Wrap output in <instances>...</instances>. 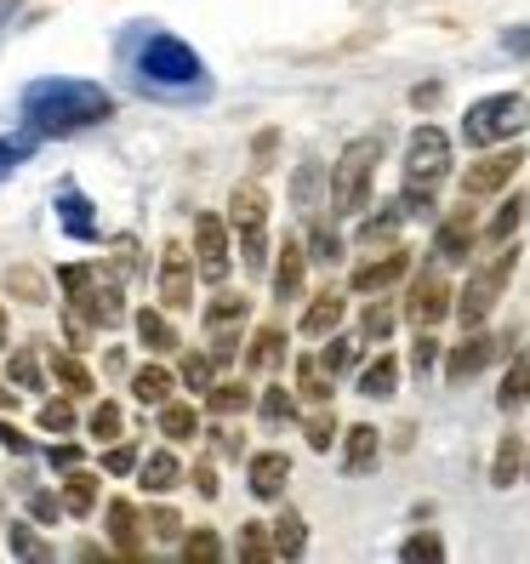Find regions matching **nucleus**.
<instances>
[{
	"label": "nucleus",
	"instance_id": "4468645a",
	"mask_svg": "<svg viewBox=\"0 0 530 564\" xmlns=\"http://www.w3.org/2000/svg\"><path fill=\"white\" fill-rule=\"evenodd\" d=\"M496 348H502V337H485V330L474 325V337H468V343H456V348L445 354V382H468V377H479L485 365L496 359Z\"/></svg>",
	"mask_w": 530,
	"mask_h": 564
},
{
	"label": "nucleus",
	"instance_id": "2f4dec72",
	"mask_svg": "<svg viewBox=\"0 0 530 564\" xmlns=\"http://www.w3.org/2000/svg\"><path fill=\"white\" fill-rule=\"evenodd\" d=\"M46 371H52L63 388H69V393H86V388H91V365L75 359V354H52V359H46Z\"/></svg>",
	"mask_w": 530,
	"mask_h": 564
},
{
	"label": "nucleus",
	"instance_id": "e2e57ef3",
	"mask_svg": "<svg viewBox=\"0 0 530 564\" xmlns=\"http://www.w3.org/2000/svg\"><path fill=\"white\" fill-rule=\"evenodd\" d=\"M502 46H508V52H519V57H530V23H524V29H508Z\"/></svg>",
	"mask_w": 530,
	"mask_h": 564
},
{
	"label": "nucleus",
	"instance_id": "423d86ee",
	"mask_svg": "<svg viewBox=\"0 0 530 564\" xmlns=\"http://www.w3.org/2000/svg\"><path fill=\"white\" fill-rule=\"evenodd\" d=\"M513 269H519V246L513 240H502V246H496V257H485L479 262V269L468 274V285H462V296H456V319L462 325H485L490 319V308L496 303H502V291H508V280H513Z\"/></svg>",
	"mask_w": 530,
	"mask_h": 564
},
{
	"label": "nucleus",
	"instance_id": "a878e982",
	"mask_svg": "<svg viewBox=\"0 0 530 564\" xmlns=\"http://www.w3.org/2000/svg\"><path fill=\"white\" fill-rule=\"evenodd\" d=\"M177 479H183V468H177V451H154L149 462H143V490L149 496H165V490H177Z\"/></svg>",
	"mask_w": 530,
	"mask_h": 564
},
{
	"label": "nucleus",
	"instance_id": "37998d69",
	"mask_svg": "<svg viewBox=\"0 0 530 564\" xmlns=\"http://www.w3.org/2000/svg\"><path fill=\"white\" fill-rule=\"evenodd\" d=\"M400 558H445V542L434 536V530H417V536H405V547H400Z\"/></svg>",
	"mask_w": 530,
	"mask_h": 564
},
{
	"label": "nucleus",
	"instance_id": "13d9d810",
	"mask_svg": "<svg viewBox=\"0 0 530 564\" xmlns=\"http://www.w3.org/2000/svg\"><path fill=\"white\" fill-rule=\"evenodd\" d=\"M320 365H325L331 377H337V371H348V365H354V343H331V348L320 354Z\"/></svg>",
	"mask_w": 530,
	"mask_h": 564
},
{
	"label": "nucleus",
	"instance_id": "680f3d73",
	"mask_svg": "<svg viewBox=\"0 0 530 564\" xmlns=\"http://www.w3.org/2000/svg\"><path fill=\"white\" fill-rule=\"evenodd\" d=\"M251 149H257V165H269V154L280 149V131H257V143H251Z\"/></svg>",
	"mask_w": 530,
	"mask_h": 564
},
{
	"label": "nucleus",
	"instance_id": "6e6552de",
	"mask_svg": "<svg viewBox=\"0 0 530 564\" xmlns=\"http://www.w3.org/2000/svg\"><path fill=\"white\" fill-rule=\"evenodd\" d=\"M228 235L240 240L246 269H257V274L269 269V194L257 183H240L228 194Z\"/></svg>",
	"mask_w": 530,
	"mask_h": 564
},
{
	"label": "nucleus",
	"instance_id": "c756f323",
	"mask_svg": "<svg viewBox=\"0 0 530 564\" xmlns=\"http://www.w3.org/2000/svg\"><path fill=\"white\" fill-rule=\"evenodd\" d=\"M296 393H303L309 405H325L331 400V371L320 359H296Z\"/></svg>",
	"mask_w": 530,
	"mask_h": 564
},
{
	"label": "nucleus",
	"instance_id": "ea45409f",
	"mask_svg": "<svg viewBox=\"0 0 530 564\" xmlns=\"http://www.w3.org/2000/svg\"><path fill=\"white\" fill-rule=\"evenodd\" d=\"M246 405H251V388L246 382H212V411L217 416H235Z\"/></svg>",
	"mask_w": 530,
	"mask_h": 564
},
{
	"label": "nucleus",
	"instance_id": "c9c22d12",
	"mask_svg": "<svg viewBox=\"0 0 530 564\" xmlns=\"http://www.w3.org/2000/svg\"><path fill=\"white\" fill-rule=\"evenodd\" d=\"M303 542H309L303 519H296V513H280V519H274V558H296V553H303Z\"/></svg>",
	"mask_w": 530,
	"mask_h": 564
},
{
	"label": "nucleus",
	"instance_id": "a211bd4d",
	"mask_svg": "<svg viewBox=\"0 0 530 564\" xmlns=\"http://www.w3.org/2000/svg\"><path fill=\"white\" fill-rule=\"evenodd\" d=\"M377 456H382L377 427H371V422H354L348 434H343V468H348V474H371Z\"/></svg>",
	"mask_w": 530,
	"mask_h": 564
},
{
	"label": "nucleus",
	"instance_id": "a19ab883",
	"mask_svg": "<svg viewBox=\"0 0 530 564\" xmlns=\"http://www.w3.org/2000/svg\"><path fill=\"white\" fill-rule=\"evenodd\" d=\"M120 427H126V416H120V405H115V400H104V405H97V411H91V422H86V434L109 445V440H120Z\"/></svg>",
	"mask_w": 530,
	"mask_h": 564
},
{
	"label": "nucleus",
	"instance_id": "6ab92c4d",
	"mask_svg": "<svg viewBox=\"0 0 530 564\" xmlns=\"http://www.w3.org/2000/svg\"><path fill=\"white\" fill-rule=\"evenodd\" d=\"M343 308H348V303H343L337 291H320L314 303L303 308V319H296V330H303V337H331V330L343 325Z\"/></svg>",
	"mask_w": 530,
	"mask_h": 564
},
{
	"label": "nucleus",
	"instance_id": "5fc2aeb1",
	"mask_svg": "<svg viewBox=\"0 0 530 564\" xmlns=\"http://www.w3.org/2000/svg\"><path fill=\"white\" fill-rule=\"evenodd\" d=\"M149 530H154V536H165V542H177V536H183V519H177L172 508H154V513H149Z\"/></svg>",
	"mask_w": 530,
	"mask_h": 564
},
{
	"label": "nucleus",
	"instance_id": "9b49d317",
	"mask_svg": "<svg viewBox=\"0 0 530 564\" xmlns=\"http://www.w3.org/2000/svg\"><path fill=\"white\" fill-rule=\"evenodd\" d=\"M154 296H160V308H172L183 314L194 303V251L188 246H165L160 251V274H154Z\"/></svg>",
	"mask_w": 530,
	"mask_h": 564
},
{
	"label": "nucleus",
	"instance_id": "f03ea898",
	"mask_svg": "<svg viewBox=\"0 0 530 564\" xmlns=\"http://www.w3.org/2000/svg\"><path fill=\"white\" fill-rule=\"evenodd\" d=\"M57 285L69 291L75 314H86V325H120L126 319V274L115 262H63Z\"/></svg>",
	"mask_w": 530,
	"mask_h": 564
},
{
	"label": "nucleus",
	"instance_id": "de8ad7c7",
	"mask_svg": "<svg viewBox=\"0 0 530 564\" xmlns=\"http://www.w3.org/2000/svg\"><path fill=\"white\" fill-rule=\"evenodd\" d=\"M12 553H18V558H52V547H46L29 524H12Z\"/></svg>",
	"mask_w": 530,
	"mask_h": 564
},
{
	"label": "nucleus",
	"instance_id": "72a5a7b5",
	"mask_svg": "<svg viewBox=\"0 0 530 564\" xmlns=\"http://www.w3.org/2000/svg\"><path fill=\"white\" fill-rule=\"evenodd\" d=\"M7 377H12L18 388H41V382H46V359H41V348H18L12 365H7Z\"/></svg>",
	"mask_w": 530,
	"mask_h": 564
},
{
	"label": "nucleus",
	"instance_id": "2eb2a0df",
	"mask_svg": "<svg viewBox=\"0 0 530 564\" xmlns=\"http://www.w3.org/2000/svg\"><path fill=\"white\" fill-rule=\"evenodd\" d=\"M474 240H479L474 212H468V206H456V212L440 223V235H434V257H440V262H468Z\"/></svg>",
	"mask_w": 530,
	"mask_h": 564
},
{
	"label": "nucleus",
	"instance_id": "58836bf2",
	"mask_svg": "<svg viewBox=\"0 0 530 564\" xmlns=\"http://www.w3.org/2000/svg\"><path fill=\"white\" fill-rule=\"evenodd\" d=\"M183 558L188 564H217L223 558V536H212V530H188V536H183Z\"/></svg>",
	"mask_w": 530,
	"mask_h": 564
},
{
	"label": "nucleus",
	"instance_id": "09e8293b",
	"mask_svg": "<svg viewBox=\"0 0 530 564\" xmlns=\"http://www.w3.org/2000/svg\"><path fill=\"white\" fill-rule=\"evenodd\" d=\"M29 149H35V131H23V138H7V143H0V177L18 172V160H23Z\"/></svg>",
	"mask_w": 530,
	"mask_h": 564
},
{
	"label": "nucleus",
	"instance_id": "20e7f679",
	"mask_svg": "<svg viewBox=\"0 0 530 564\" xmlns=\"http://www.w3.org/2000/svg\"><path fill=\"white\" fill-rule=\"evenodd\" d=\"M377 160H382V138H354L337 154V165H331V212H337V217H359L371 206Z\"/></svg>",
	"mask_w": 530,
	"mask_h": 564
},
{
	"label": "nucleus",
	"instance_id": "1a4fd4ad",
	"mask_svg": "<svg viewBox=\"0 0 530 564\" xmlns=\"http://www.w3.org/2000/svg\"><path fill=\"white\" fill-rule=\"evenodd\" d=\"M519 165H524V149H513V143H496L485 160H474L468 172H462V194H468V200H485V194H502V188L519 177Z\"/></svg>",
	"mask_w": 530,
	"mask_h": 564
},
{
	"label": "nucleus",
	"instance_id": "0eeeda50",
	"mask_svg": "<svg viewBox=\"0 0 530 564\" xmlns=\"http://www.w3.org/2000/svg\"><path fill=\"white\" fill-rule=\"evenodd\" d=\"M530 126V104L519 91H496V97H479V104L462 115V138L474 149H496V143H513L519 131Z\"/></svg>",
	"mask_w": 530,
	"mask_h": 564
},
{
	"label": "nucleus",
	"instance_id": "473e14b6",
	"mask_svg": "<svg viewBox=\"0 0 530 564\" xmlns=\"http://www.w3.org/2000/svg\"><path fill=\"white\" fill-rule=\"evenodd\" d=\"M519 217H524V200H519V194H508V200L496 206V217L485 223V240H490V246H502V240H513V228H519Z\"/></svg>",
	"mask_w": 530,
	"mask_h": 564
},
{
	"label": "nucleus",
	"instance_id": "ddd939ff",
	"mask_svg": "<svg viewBox=\"0 0 530 564\" xmlns=\"http://www.w3.org/2000/svg\"><path fill=\"white\" fill-rule=\"evenodd\" d=\"M411 274V251L405 246H388L382 257H371V262H359L354 269V291L359 296H377V291H388L393 280H405Z\"/></svg>",
	"mask_w": 530,
	"mask_h": 564
},
{
	"label": "nucleus",
	"instance_id": "49530a36",
	"mask_svg": "<svg viewBox=\"0 0 530 564\" xmlns=\"http://www.w3.org/2000/svg\"><path fill=\"white\" fill-rule=\"evenodd\" d=\"M331 440H337V416L320 405V411L309 416V445H314V451H331Z\"/></svg>",
	"mask_w": 530,
	"mask_h": 564
},
{
	"label": "nucleus",
	"instance_id": "cd10ccee",
	"mask_svg": "<svg viewBox=\"0 0 530 564\" xmlns=\"http://www.w3.org/2000/svg\"><path fill=\"white\" fill-rule=\"evenodd\" d=\"M280 354H285V330L262 325L257 337H251V348H246V365H251V371H274V365H280Z\"/></svg>",
	"mask_w": 530,
	"mask_h": 564
},
{
	"label": "nucleus",
	"instance_id": "4d7b16f0",
	"mask_svg": "<svg viewBox=\"0 0 530 564\" xmlns=\"http://www.w3.org/2000/svg\"><path fill=\"white\" fill-rule=\"evenodd\" d=\"M29 513H35L41 524H52V519L63 513V496H52V490H35V496H29Z\"/></svg>",
	"mask_w": 530,
	"mask_h": 564
},
{
	"label": "nucleus",
	"instance_id": "3c124183",
	"mask_svg": "<svg viewBox=\"0 0 530 564\" xmlns=\"http://www.w3.org/2000/svg\"><path fill=\"white\" fill-rule=\"evenodd\" d=\"M434 359H440V337L422 325V337H417V348H411V371H428Z\"/></svg>",
	"mask_w": 530,
	"mask_h": 564
},
{
	"label": "nucleus",
	"instance_id": "7ed1b4c3",
	"mask_svg": "<svg viewBox=\"0 0 530 564\" xmlns=\"http://www.w3.org/2000/svg\"><path fill=\"white\" fill-rule=\"evenodd\" d=\"M451 177V138L440 126H417L411 143H405V212L428 217L434 212V188Z\"/></svg>",
	"mask_w": 530,
	"mask_h": 564
},
{
	"label": "nucleus",
	"instance_id": "69168bd1",
	"mask_svg": "<svg viewBox=\"0 0 530 564\" xmlns=\"http://www.w3.org/2000/svg\"><path fill=\"white\" fill-rule=\"evenodd\" d=\"M0 348H7V308H0Z\"/></svg>",
	"mask_w": 530,
	"mask_h": 564
},
{
	"label": "nucleus",
	"instance_id": "e433bc0d",
	"mask_svg": "<svg viewBox=\"0 0 530 564\" xmlns=\"http://www.w3.org/2000/svg\"><path fill=\"white\" fill-rule=\"evenodd\" d=\"M235 553H240L246 564H269V558H274V536H269V524H246Z\"/></svg>",
	"mask_w": 530,
	"mask_h": 564
},
{
	"label": "nucleus",
	"instance_id": "aec40b11",
	"mask_svg": "<svg viewBox=\"0 0 530 564\" xmlns=\"http://www.w3.org/2000/svg\"><path fill=\"white\" fill-rule=\"evenodd\" d=\"M143 513L138 508H131L126 502V496H115V502H109V536H115V553H138L143 547Z\"/></svg>",
	"mask_w": 530,
	"mask_h": 564
},
{
	"label": "nucleus",
	"instance_id": "f8f14e48",
	"mask_svg": "<svg viewBox=\"0 0 530 564\" xmlns=\"http://www.w3.org/2000/svg\"><path fill=\"white\" fill-rule=\"evenodd\" d=\"M445 314H451V285H445V274H440V269L417 274L411 291H405V319H417V325H440Z\"/></svg>",
	"mask_w": 530,
	"mask_h": 564
},
{
	"label": "nucleus",
	"instance_id": "0e129e2a",
	"mask_svg": "<svg viewBox=\"0 0 530 564\" xmlns=\"http://www.w3.org/2000/svg\"><path fill=\"white\" fill-rule=\"evenodd\" d=\"M194 485H201V496H217V474H212V462H201V468H194Z\"/></svg>",
	"mask_w": 530,
	"mask_h": 564
},
{
	"label": "nucleus",
	"instance_id": "c03bdc74",
	"mask_svg": "<svg viewBox=\"0 0 530 564\" xmlns=\"http://www.w3.org/2000/svg\"><path fill=\"white\" fill-rule=\"evenodd\" d=\"M41 427H46V434H69V427H75V405L69 400H46L41 405Z\"/></svg>",
	"mask_w": 530,
	"mask_h": 564
},
{
	"label": "nucleus",
	"instance_id": "a18cd8bd",
	"mask_svg": "<svg viewBox=\"0 0 530 564\" xmlns=\"http://www.w3.org/2000/svg\"><path fill=\"white\" fill-rule=\"evenodd\" d=\"M7 291H18L23 303H41V296H46V280H41L35 269H12V274H7Z\"/></svg>",
	"mask_w": 530,
	"mask_h": 564
},
{
	"label": "nucleus",
	"instance_id": "f3484780",
	"mask_svg": "<svg viewBox=\"0 0 530 564\" xmlns=\"http://www.w3.org/2000/svg\"><path fill=\"white\" fill-rule=\"evenodd\" d=\"M246 474H251V496L274 502V496L285 490V479H291V456H285V451H257Z\"/></svg>",
	"mask_w": 530,
	"mask_h": 564
},
{
	"label": "nucleus",
	"instance_id": "338daca9",
	"mask_svg": "<svg viewBox=\"0 0 530 564\" xmlns=\"http://www.w3.org/2000/svg\"><path fill=\"white\" fill-rule=\"evenodd\" d=\"M7 405H12V393H7V388H0V411H7Z\"/></svg>",
	"mask_w": 530,
	"mask_h": 564
},
{
	"label": "nucleus",
	"instance_id": "5701e85b",
	"mask_svg": "<svg viewBox=\"0 0 530 564\" xmlns=\"http://www.w3.org/2000/svg\"><path fill=\"white\" fill-rule=\"evenodd\" d=\"M519 474H524V440L519 434H502V445H496V456H490V485L508 490Z\"/></svg>",
	"mask_w": 530,
	"mask_h": 564
},
{
	"label": "nucleus",
	"instance_id": "f704fd0d",
	"mask_svg": "<svg viewBox=\"0 0 530 564\" xmlns=\"http://www.w3.org/2000/svg\"><path fill=\"white\" fill-rule=\"evenodd\" d=\"M246 308H251V296H240V291H223L217 303L206 308V330H223V325H240V319H246Z\"/></svg>",
	"mask_w": 530,
	"mask_h": 564
},
{
	"label": "nucleus",
	"instance_id": "6e6d98bb",
	"mask_svg": "<svg viewBox=\"0 0 530 564\" xmlns=\"http://www.w3.org/2000/svg\"><path fill=\"white\" fill-rule=\"evenodd\" d=\"M296 405H291V393L285 388H269V393H262V416H269V422H285Z\"/></svg>",
	"mask_w": 530,
	"mask_h": 564
},
{
	"label": "nucleus",
	"instance_id": "774afa93",
	"mask_svg": "<svg viewBox=\"0 0 530 564\" xmlns=\"http://www.w3.org/2000/svg\"><path fill=\"white\" fill-rule=\"evenodd\" d=\"M524 474H530V451H524Z\"/></svg>",
	"mask_w": 530,
	"mask_h": 564
},
{
	"label": "nucleus",
	"instance_id": "dca6fc26",
	"mask_svg": "<svg viewBox=\"0 0 530 564\" xmlns=\"http://www.w3.org/2000/svg\"><path fill=\"white\" fill-rule=\"evenodd\" d=\"M303 274H309L303 240H280V262H274V296L280 303H296V296H303Z\"/></svg>",
	"mask_w": 530,
	"mask_h": 564
},
{
	"label": "nucleus",
	"instance_id": "864d4df0",
	"mask_svg": "<svg viewBox=\"0 0 530 564\" xmlns=\"http://www.w3.org/2000/svg\"><path fill=\"white\" fill-rule=\"evenodd\" d=\"M104 468H109V474H131V468H138V451L120 445V440H109V451H104Z\"/></svg>",
	"mask_w": 530,
	"mask_h": 564
},
{
	"label": "nucleus",
	"instance_id": "39448f33",
	"mask_svg": "<svg viewBox=\"0 0 530 564\" xmlns=\"http://www.w3.org/2000/svg\"><path fill=\"white\" fill-rule=\"evenodd\" d=\"M138 69L149 86H165V91H201L206 86V63L194 46H183L177 35H149L138 46Z\"/></svg>",
	"mask_w": 530,
	"mask_h": 564
},
{
	"label": "nucleus",
	"instance_id": "f257e3e1",
	"mask_svg": "<svg viewBox=\"0 0 530 564\" xmlns=\"http://www.w3.org/2000/svg\"><path fill=\"white\" fill-rule=\"evenodd\" d=\"M115 115L109 91L91 86V80H63V75H46L23 91V120L35 138H69V131H86V126H104Z\"/></svg>",
	"mask_w": 530,
	"mask_h": 564
},
{
	"label": "nucleus",
	"instance_id": "9d476101",
	"mask_svg": "<svg viewBox=\"0 0 530 564\" xmlns=\"http://www.w3.org/2000/svg\"><path fill=\"white\" fill-rule=\"evenodd\" d=\"M228 240H235V235H228V223L217 217V212H201V217H194V274H201V280H212V285H223L228 280Z\"/></svg>",
	"mask_w": 530,
	"mask_h": 564
},
{
	"label": "nucleus",
	"instance_id": "412c9836",
	"mask_svg": "<svg viewBox=\"0 0 530 564\" xmlns=\"http://www.w3.org/2000/svg\"><path fill=\"white\" fill-rule=\"evenodd\" d=\"M131 325H138V337H143L149 354H172L177 348V325L165 319L160 308H138V314H131Z\"/></svg>",
	"mask_w": 530,
	"mask_h": 564
},
{
	"label": "nucleus",
	"instance_id": "052dcab7",
	"mask_svg": "<svg viewBox=\"0 0 530 564\" xmlns=\"http://www.w3.org/2000/svg\"><path fill=\"white\" fill-rule=\"evenodd\" d=\"M52 468H57V474L80 468V445H57V451H52Z\"/></svg>",
	"mask_w": 530,
	"mask_h": 564
},
{
	"label": "nucleus",
	"instance_id": "c85d7f7f",
	"mask_svg": "<svg viewBox=\"0 0 530 564\" xmlns=\"http://www.w3.org/2000/svg\"><path fill=\"white\" fill-rule=\"evenodd\" d=\"M160 434L172 440V445H183V440L201 434V416H194V405H165V400H160Z\"/></svg>",
	"mask_w": 530,
	"mask_h": 564
},
{
	"label": "nucleus",
	"instance_id": "8fccbe9b",
	"mask_svg": "<svg viewBox=\"0 0 530 564\" xmlns=\"http://www.w3.org/2000/svg\"><path fill=\"white\" fill-rule=\"evenodd\" d=\"M314 257L320 262H337L343 257V240H337V228H331V223H314Z\"/></svg>",
	"mask_w": 530,
	"mask_h": 564
},
{
	"label": "nucleus",
	"instance_id": "bf43d9fd",
	"mask_svg": "<svg viewBox=\"0 0 530 564\" xmlns=\"http://www.w3.org/2000/svg\"><path fill=\"white\" fill-rule=\"evenodd\" d=\"M0 445H7L12 456H29V451H35V445H29V434H18L12 422H0Z\"/></svg>",
	"mask_w": 530,
	"mask_h": 564
},
{
	"label": "nucleus",
	"instance_id": "bb28decb",
	"mask_svg": "<svg viewBox=\"0 0 530 564\" xmlns=\"http://www.w3.org/2000/svg\"><path fill=\"white\" fill-rule=\"evenodd\" d=\"M63 508L80 513V519L97 508V474L91 468H69V479H63Z\"/></svg>",
	"mask_w": 530,
	"mask_h": 564
},
{
	"label": "nucleus",
	"instance_id": "4be33fe9",
	"mask_svg": "<svg viewBox=\"0 0 530 564\" xmlns=\"http://www.w3.org/2000/svg\"><path fill=\"white\" fill-rule=\"evenodd\" d=\"M393 388H400V359H393V354H377L366 371H359V393H366V400H388Z\"/></svg>",
	"mask_w": 530,
	"mask_h": 564
},
{
	"label": "nucleus",
	"instance_id": "7c9ffc66",
	"mask_svg": "<svg viewBox=\"0 0 530 564\" xmlns=\"http://www.w3.org/2000/svg\"><path fill=\"white\" fill-rule=\"evenodd\" d=\"M172 388H177V377H172V371H160V365H143V371L131 377V393H138L143 405H160Z\"/></svg>",
	"mask_w": 530,
	"mask_h": 564
},
{
	"label": "nucleus",
	"instance_id": "603ef678",
	"mask_svg": "<svg viewBox=\"0 0 530 564\" xmlns=\"http://www.w3.org/2000/svg\"><path fill=\"white\" fill-rule=\"evenodd\" d=\"M183 382L188 388H212V354H188L183 359Z\"/></svg>",
	"mask_w": 530,
	"mask_h": 564
},
{
	"label": "nucleus",
	"instance_id": "4c0bfd02",
	"mask_svg": "<svg viewBox=\"0 0 530 564\" xmlns=\"http://www.w3.org/2000/svg\"><path fill=\"white\" fill-rule=\"evenodd\" d=\"M400 223H405V200L359 223V240H366V246H377V240H393V228H400Z\"/></svg>",
	"mask_w": 530,
	"mask_h": 564
},
{
	"label": "nucleus",
	"instance_id": "b1692460",
	"mask_svg": "<svg viewBox=\"0 0 530 564\" xmlns=\"http://www.w3.org/2000/svg\"><path fill=\"white\" fill-rule=\"evenodd\" d=\"M57 217H63V235H75V240H91V235H97L91 200H80L75 188H63V194H57Z\"/></svg>",
	"mask_w": 530,
	"mask_h": 564
},
{
	"label": "nucleus",
	"instance_id": "79ce46f5",
	"mask_svg": "<svg viewBox=\"0 0 530 564\" xmlns=\"http://www.w3.org/2000/svg\"><path fill=\"white\" fill-rule=\"evenodd\" d=\"M388 330H393V303H371L366 314H359V337L366 343H382Z\"/></svg>",
	"mask_w": 530,
	"mask_h": 564
},
{
	"label": "nucleus",
	"instance_id": "393cba45",
	"mask_svg": "<svg viewBox=\"0 0 530 564\" xmlns=\"http://www.w3.org/2000/svg\"><path fill=\"white\" fill-rule=\"evenodd\" d=\"M496 405H502V411L530 405V354H513V365L502 371V388H496Z\"/></svg>",
	"mask_w": 530,
	"mask_h": 564
}]
</instances>
